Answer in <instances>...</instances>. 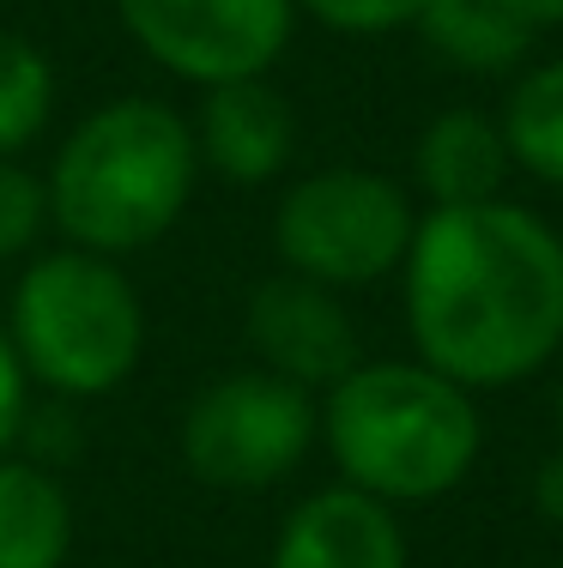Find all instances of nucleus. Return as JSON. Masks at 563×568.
I'll return each mask as SVG.
<instances>
[{"instance_id": "nucleus-1", "label": "nucleus", "mask_w": 563, "mask_h": 568, "mask_svg": "<svg viewBox=\"0 0 563 568\" xmlns=\"http://www.w3.org/2000/svg\"><path fill=\"white\" fill-rule=\"evenodd\" d=\"M412 357L466 394H509L563 351V236L521 200L424 206L400 261Z\"/></svg>"}, {"instance_id": "nucleus-2", "label": "nucleus", "mask_w": 563, "mask_h": 568, "mask_svg": "<svg viewBox=\"0 0 563 568\" xmlns=\"http://www.w3.org/2000/svg\"><path fill=\"white\" fill-rule=\"evenodd\" d=\"M321 405V448L340 484L388 508L442 503L473 478L485 454L479 394L436 375L419 357H364Z\"/></svg>"}, {"instance_id": "nucleus-3", "label": "nucleus", "mask_w": 563, "mask_h": 568, "mask_svg": "<svg viewBox=\"0 0 563 568\" xmlns=\"http://www.w3.org/2000/svg\"><path fill=\"white\" fill-rule=\"evenodd\" d=\"M200 182L194 128L164 98H110L73 121L49 158V230L73 248L128 254L182 224Z\"/></svg>"}, {"instance_id": "nucleus-4", "label": "nucleus", "mask_w": 563, "mask_h": 568, "mask_svg": "<svg viewBox=\"0 0 563 568\" xmlns=\"http://www.w3.org/2000/svg\"><path fill=\"white\" fill-rule=\"evenodd\" d=\"M7 333L31 387L61 405L110 399L145 363V303L110 254L37 248L7 303Z\"/></svg>"}, {"instance_id": "nucleus-5", "label": "nucleus", "mask_w": 563, "mask_h": 568, "mask_svg": "<svg viewBox=\"0 0 563 568\" xmlns=\"http://www.w3.org/2000/svg\"><path fill=\"white\" fill-rule=\"evenodd\" d=\"M419 230L412 187L370 164L310 170L273 206L279 273H298L328 291H370L394 278Z\"/></svg>"}, {"instance_id": "nucleus-6", "label": "nucleus", "mask_w": 563, "mask_h": 568, "mask_svg": "<svg viewBox=\"0 0 563 568\" xmlns=\"http://www.w3.org/2000/svg\"><path fill=\"white\" fill-rule=\"evenodd\" d=\"M321 442L315 394L279 382L267 369H224L182 405L177 454L188 478L207 490L254 496L285 484Z\"/></svg>"}, {"instance_id": "nucleus-7", "label": "nucleus", "mask_w": 563, "mask_h": 568, "mask_svg": "<svg viewBox=\"0 0 563 568\" xmlns=\"http://www.w3.org/2000/svg\"><path fill=\"white\" fill-rule=\"evenodd\" d=\"M128 43L194 91L267 79L298 37V0H115Z\"/></svg>"}, {"instance_id": "nucleus-8", "label": "nucleus", "mask_w": 563, "mask_h": 568, "mask_svg": "<svg viewBox=\"0 0 563 568\" xmlns=\"http://www.w3.org/2000/svg\"><path fill=\"white\" fill-rule=\"evenodd\" d=\"M243 333L254 351V369L279 375V382L303 387V394H328L345 369L364 363L358 351V315L345 308L340 291L310 284L298 273H273L249 291L243 303Z\"/></svg>"}, {"instance_id": "nucleus-9", "label": "nucleus", "mask_w": 563, "mask_h": 568, "mask_svg": "<svg viewBox=\"0 0 563 568\" xmlns=\"http://www.w3.org/2000/svg\"><path fill=\"white\" fill-rule=\"evenodd\" d=\"M194 128L200 170L231 187H273L298 158V110L273 79H231L200 91Z\"/></svg>"}, {"instance_id": "nucleus-10", "label": "nucleus", "mask_w": 563, "mask_h": 568, "mask_svg": "<svg viewBox=\"0 0 563 568\" xmlns=\"http://www.w3.org/2000/svg\"><path fill=\"white\" fill-rule=\"evenodd\" d=\"M267 568H412V545L400 508L352 484H328L279 520Z\"/></svg>"}, {"instance_id": "nucleus-11", "label": "nucleus", "mask_w": 563, "mask_h": 568, "mask_svg": "<svg viewBox=\"0 0 563 568\" xmlns=\"http://www.w3.org/2000/svg\"><path fill=\"white\" fill-rule=\"evenodd\" d=\"M509 175V145L497 115L473 110H442L419 128L412 140V187L424 194V206H479V200H503Z\"/></svg>"}, {"instance_id": "nucleus-12", "label": "nucleus", "mask_w": 563, "mask_h": 568, "mask_svg": "<svg viewBox=\"0 0 563 568\" xmlns=\"http://www.w3.org/2000/svg\"><path fill=\"white\" fill-rule=\"evenodd\" d=\"M412 31L442 67L466 79H515L540 37L509 0H424Z\"/></svg>"}, {"instance_id": "nucleus-13", "label": "nucleus", "mask_w": 563, "mask_h": 568, "mask_svg": "<svg viewBox=\"0 0 563 568\" xmlns=\"http://www.w3.org/2000/svg\"><path fill=\"white\" fill-rule=\"evenodd\" d=\"M73 496L37 454H0V568H67Z\"/></svg>"}, {"instance_id": "nucleus-14", "label": "nucleus", "mask_w": 563, "mask_h": 568, "mask_svg": "<svg viewBox=\"0 0 563 568\" xmlns=\"http://www.w3.org/2000/svg\"><path fill=\"white\" fill-rule=\"evenodd\" d=\"M509 164L545 187H563V55L527 61L503 91L497 110Z\"/></svg>"}, {"instance_id": "nucleus-15", "label": "nucleus", "mask_w": 563, "mask_h": 568, "mask_svg": "<svg viewBox=\"0 0 563 568\" xmlns=\"http://www.w3.org/2000/svg\"><path fill=\"white\" fill-rule=\"evenodd\" d=\"M56 115V67L24 31H0V158H24Z\"/></svg>"}, {"instance_id": "nucleus-16", "label": "nucleus", "mask_w": 563, "mask_h": 568, "mask_svg": "<svg viewBox=\"0 0 563 568\" xmlns=\"http://www.w3.org/2000/svg\"><path fill=\"white\" fill-rule=\"evenodd\" d=\"M49 236V187L24 158H0V266L37 254Z\"/></svg>"}, {"instance_id": "nucleus-17", "label": "nucleus", "mask_w": 563, "mask_h": 568, "mask_svg": "<svg viewBox=\"0 0 563 568\" xmlns=\"http://www.w3.org/2000/svg\"><path fill=\"white\" fill-rule=\"evenodd\" d=\"M298 12H310L315 24H328L340 37H388V31H412L424 0H298Z\"/></svg>"}, {"instance_id": "nucleus-18", "label": "nucleus", "mask_w": 563, "mask_h": 568, "mask_svg": "<svg viewBox=\"0 0 563 568\" xmlns=\"http://www.w3.org/2000/svg\"><path fill=\"white\" fill-rule=\"evenodd\" d=\"M24 424H31V375H24L12 333L0 321V454H12L24 442Z\"/></svg>"}, {"instance_id": "nucleus-19", "label": "nucleus", "mask_w": 563, "mask_h": 568, "mask_svg": "<svg viewBox=\"0 0 563 568\" xmlns=\"http://www.w3.org/2000/svg\"><path fill=\"white\" fill-rule=\"evenodd\" d=\"M533 508H540L552 526H563V448L545 459L540 478H533Z\"/></svg>"}, {"instance_id": "nucleus-20", "label": "nucleus", "mask_w": 563, "mask_h": 568, "mask_svg": "<svg viewBox=\"0 0 563 568\" xmlns=\"http://www.w3.org/2000/svg\"><path fill=\"white\" fill-rule=\"evenodd\" d=\"M509 7H515L533 31H557L563 24V0H509Z\"/></svg>"}, {"instance_id": "nucleus-21", "label": "nucleus", "mask_w": 563, "mask_h": 568, "mask_svg": "<svg viewBox=\"0 0 563 568\" xmlns=\"http://www.w3.org/2000/svg\"><path fill=\"white\" fill-rule=\"evenodd\" d=\"M557 429H563V382H557Z\"/></svg>"}]
</instances>
